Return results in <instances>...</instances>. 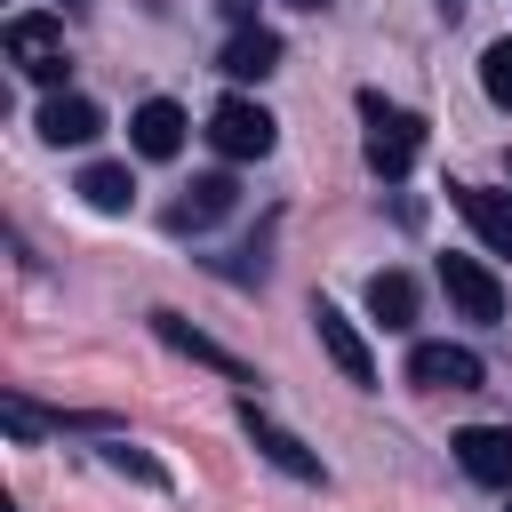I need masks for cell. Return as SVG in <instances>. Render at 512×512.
<instances>
[{
  "mask_svg": "<svg viewBox=\"0 0 512 512\" xmlns=\"http://www.w3.org/2000/svg\"><path fill=\"white\" fill-rule=\"evenodd\" d=\"M360 120H368V168L376 176H408L416 168V144H424V120L384 104L376 88H360Z\"/></svg>",
  "mask_w": 512,
  "mask_h": 512,
  "instance_id": "1",
  "label": "cell"
},
{
  "mask_svg": "<svg viewBox=\"0 0 512 512\" xmlns=\"http://www.w3.org/2000/svg\"><path fill=\"white\" fill-rule=\"evenodd\" d=\"M208 136H216L224 160H264L272 136H280V120H272L264 104H248V96H224V104L208 112Z\"/></svg>",
  "mask_w": 512,
  "mask_h": 512,
  "instance_id": "2",
  "label": "cell"
},
{
  "mask_svg": "<svg viewBox=\"0 0 512 512\" xmlns=\"http://www.w3.org/2000/svg\"><path fill=\"white\" fill-rule=\"evenodd\" d=\"M440 288L464 320H504V280L480 264V256H440Z\"/></svg>",
  "mask_w": 512,
  "mask_h": 512,
  "instance_id": "3",
  "label": "cell"
},
{
  "mask_svg": "<svg viewBox=\"0 0 512 512\" xmlns=\"http://www.w3.org/2000/svg\"><path fill=\"white\" fill-rule=\"evenodd\" d=\"M480 352H464V344H416L408 352V384H424V392H480Z\"/></svg>",
  "mask_w": 512,
  "mask_h": 512,
  "instance_id": "4",
  "label": "cell"
},
{
  "mask_svg": "<svg viewBox=\"0 0 512 512\" xmlns=\"http://www.w3.org/2000/svg\"><path fill=\"white\" fill-rule=\"evenodd\" d=\"M448 448L480 488H512V424H464Z\"/></svg>",
  "mask_w": 512,
  "mask_h": 512,
  "instance_id": "5",
  "label": "cell"
},
{
  "mask_svg": "<svg viewBox=\"0 0 512 512\" xmlns=\"http://www.w3.org/2000/svg\"><path fill=\"white\" fill-rule=\"evenodd\" d=\"M152 336H160L168 352H184V360H200V368L232 376V384H256V368H248V360H232L216 336H200V328H192V320H176V312H152Z\"/></svg>",
  "mask_w": 512,
  "mask_h": 512,
  "instance_id": "6",
  "label": "cell"
},
{
  "mask_svg": "<svg viewBox=\"0 0 512 512\" xmlns=\"http://www.w3.org/2000/svg\"><path fill=\"white\" fill-rule=\"evenodd\" d=\"M312 328H320V352L344 368V384H376V352H368V336H360L336 304H312Z\"/></svg>",
  "mask_w": 512,
  "mask_h": 512,
  "instance_id": "7",
  "label": "cell"
},
{
  "mask_svg": "<svg viewBox=\"0 0 512 512\" xmlns=\"http://www.w3.org/2000/svg\"><path fill=\"white\" fill-rule=\"evenodd\" d=\"M240 432H248V440H256V448H264V464H280V472H288V480H320V456H312V448H304V440H296V432H288V424H272V416H264V408H256V400H248V408H240Z\"/></svg>",
  "mask_w": 512,
  "mask_h": 512,
  "instance_id": "8",
  "label": "cell"
},
{
  "mask_svg": "<svg viewBox=\"0 0 512 512\" xmlns=\"http://www.w3.org/2000/svg\"><path fill=\"white\" fill-rule=\"evenodd\" d=\"M448 200H456V216L496 248V256H512V192H488V184H448Z\"/></svg>",
  "mask_w": 512,
  "mask_h": 512,
  "instance_id": "9",
  "label": "cell"
},
{
  "mask_svg": "<svg viewBox=\"0 0 512 512\" xmlns=\"http://www.w3.org/2000/svg\"><path fill=\"white\" fill-rule=\"evenodd\" d=\"M128 136H136V152H144V160H176V152H184V112H176L168 96H152V104H136Z\"/></svg>",
  "mask_w": 512,
  "mask_h": 512,
  "instance_id": "10",
  "label": "cell"
},
{
  "mask_svg": "<svg viewBox=\"0 0 512 512\" xmlns=\"http://www.w3.org/2000/svg\"><path fill=\"white\" fill-rule=\"evenodd\" d=\"M40 136H48V144H88V136H104V112H96L88 96H64V88H56V96L40 104Z\"/></svg>",
  "mask_w": 512,
  "mask_h": 512,
  "instance_id": "11",
  "label": "cell"
},
{
  "mask_svg": "<svg viewBox=\"0 0 512 512\" xmlns=\"http://www.w3.org/2000/svg\"><path fill=\"white\" fill-rule=\"evenodd\" d=\"M232 208H240V184H232V176H192V192L176 200L168 224H176V232H200V224H216V216H232Z\"/></svg>",
  "mask_w": 512,
  "mask_h": 512,
  "instance_id": "12",
  "label": "cell"
},
{
  "mask_svg": "<svg viewBox=\"0 0 512 512\" xmlns=\"http://www.w3.org/2000/svg\"><path fill=\"white\" fill-rule=\"evenodd\" d=\"M232 80H264V72H280V40L264 32V24H240L232 40H224V56H216Z\"/></svg>",
  "mask_w": 512,
  "mask_h": 512,
  "instance_id": "13",
  "label": "cell"
},
{
  "mask_svg": "<svg viewBox=\"0 0 512 512\" xmlns=\"http://www.w3.org/2000/svg\"><path fill=\"white\" fill-rule=\"evenodd\" d=\"M56 48H64V24H56V16H8V56H16V72L40 64V56H56Z\"/></svg>",
  "mask_w": 512,
  "mask_h": 512,
  "instance_id": "14",
  "label": "cell"
},
{
  "mask_svg": "<svg viewBox=\"0 0 512 512\" xmlns=\"http://www.w3.org/2000/svg\"><path fill=\"white\" fill-rule=\"evenodd\" d=\"M80 200H88V208H104V216H120V208L136 200V184H128V168H120V160H96V168H80Z\"/></svg>",
  "mask_w": 512,
  "mask_h": 512,
  "instance_id": "15",
  "label": "cell"
},
{
  "mask_svg": "<svg viewBox=\"0 0 512 512\" xmlns=\"http://www.w3.org/2000/svg\"><path fill=\"white\" fill-rule=\"evenodd\" d=\"M368 312H376L384 328H408V320H416V280H408V272H376V280H368Z\"/></svg>",
  "mask_w": 512,
  "mask_h": 512,
  "instance_id": "16",
  "label": "cell"
},
{
  "mask_svg": "<svg viewBox=\"0 0 512 512\" xmlns=\"http://www.w3.org/2000/svg\"><path fill=\"white\" fill-rule=\"evenodd\" d=\"M480 88H488L496 112H512V40H496V48L480 56Z\"/></svg>",
  "mask_w": 512,
  "mask_h": 512,
  "instance_id": "17",
  "label": "cell"
},
{
  "mask_svg": "<svg viewBox=\"0 0 512 512\" xmlns=\"http://www.w3.org/2000/svg\"><path fill=\"white\" fill-rule=\"evenodd\" d=\"M104 464H112V472H128V480H152V488L168 480V472H160V464H152L144 448H128V440H112V448H104Z\"/></svg>",
  "mask_w": 512,
  "mask_h": 512,
  "instance_id": "18",
  "label": "cell"
},
{
  "mask_svg": "<svg viewBox=\"0 0 512 512\" xmlns=\"http://www.w3.org/2000/svg\"><path fill=\"white\" fill-rule=\"evenodd\" d=\"M288 8H328V0H288Z\"/></svg>",
  "mask_w": 512,
  "mask_h": 512,
  "instance_id": "19",
  "label": "cell"
},
{
  "mask_svg": "<svg viewBox=\"0 0 512 512\" xmlns=\"http://www.w3.org/2000/svg\"><path fill=\"white\" fill-rule=\"evenodd\" d=\"M440 8H456V0H440Z\"/></svg>",
  "mask_w": 512,
  "mask_h": 512,
  "instance_id": "20",
  "label": "cell"
},
{
  "mask_svg": "<svg viewBox=\"0 0 512 512\" xmlns=\"http://www.w3.org/2000/svg\"><path fill=\"white\" fill-rule=\"evenodd\" d=\"M64 8H80V0H64Z\"/></svg>",
  "mask_w": 512,
  "mask_h": 512,
  "instance_id": "21",
  "label": "cell"
}]
</instances>
